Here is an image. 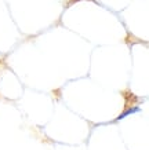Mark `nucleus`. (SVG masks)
<instances>
[{
	"label": "nucleus",
	"instance_id": "nucleus-1",
	"mask_svg": "<svg viewBox=\"0 0 149 150\" xmlns=\"http://www.w3.org/2000/svg\"><path fill=\"white\" fill-rule=\"evenodd\" d=\"M135 112H140V108H133V109H128V110H126L124 113H122L120 116L118 117V120H120V118H124L126 116H128L130 113H135Z\"/></svg>",
	"mask_w": 149,
	"mask_h": 150
}]
</instances>
